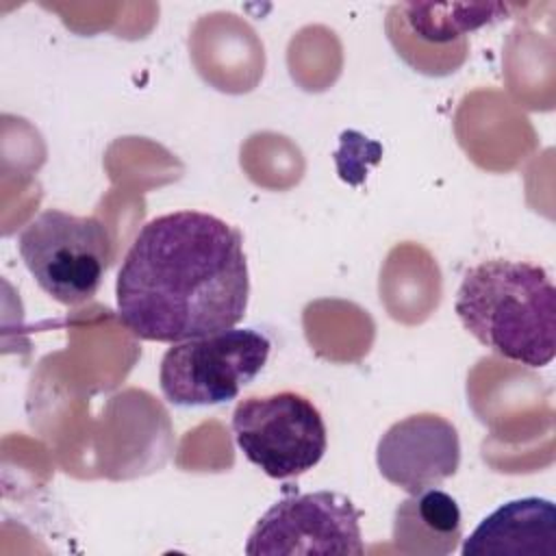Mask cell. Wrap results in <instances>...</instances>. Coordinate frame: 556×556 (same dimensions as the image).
<instances>
[{
  "instance_id": "8992f818",
  "label": "cell",
  "mask_w": 556,
  "mask_h": 556,
  "mask_svg": "<svg viewBox=\"0 0 556 556\" xmlns=\"http://www.w3.org/2000/svg\"><path fill=\"white\" fill-rule=\"evenodd\" d=\"M361 510L341 493L315 491L276 502L256 521L245 554H348L363 556Z\"/></svg>"
},
{
  "instance_id": "52a82bcc",
  "label": "cell",
  "mask_w": 556,
  "mask_h": 556,
  "mask_svg": "<svg viewBox=\"0 0 556 556\" xmlns=\"http://www.w3.org/2000/svg\"><path fill=\"white\" fill-rule=\"evenodd\" d=\"M508 13L497 2H402L387 15V35L395 52L419 74L447 76L456 72L467 54V35Z\"/></svg>"
},
{
  "instance_id": "ba28073f",
  "label": "cell",
  "mask_w": 556,
  "mask_h": 556,
  "mask_svg": "<svg viewBox=\"0 0 556 556\" xmlns=\"http://www.w3.org/2000/svg\"><path fill=\"white\" fill-rule=\"evenodd\" d=\"M376 465L384 480L408 495L439 486L460 465L458 430L434 413L408 415L380 437Z\"/></svg>"
},
{
  "instance_id": "277c9868",
  "label": "cell",
  "mask_w": 556,
  "mask_h": 556,
  "mask_svg": "<svg viewBox=\"0 0 556 556\" xmlns=\"http://www.w3.org/2000/svg\"><path fill=\"white\" fill-rule=\"evenodd\" d=\"M269 339L254 328H228L172 343L161 358L159 384L174 406L230 402L269 358Z\"/></svg>"
},
{
  "instance_id": "3957f363",
  "label": "cell",
  "mask_w": 556,
  "mask_h": 556,
  "mask_svg": "<svg viewBox=\"0 0 556 556\" xmlns=\"http://www.w3.org/2000/svg\"><path fill=\"white\" fill-rule=\"evenodd\" d=\"M17 250L52 300L65 306L89 302L113 261V241L106 226L89 215L46 208L17 237Z\"/></svg>"
},
{
  "instance_id": "5b68a950",
  "label": "cell",
  "mask_w": 556,
  "mask_h": 556,
  "mask_svg": "<svg viewBox=\"0 0 556 556\" xmlns=\"http://www.w3.org/2000/svg\"><path fill=\"white\" fill-rule=\"evenodd\" d=\"M232 434L243 456L276 480L313 469L328 447L319 408L295 391L241 400L232 413Z\"/></svg>"
},
{
  "instance_id": "6da1fadb",
  "label": "cell",
  "mask_w": 556,
  "mask_h": 556,
  "mask_svg": "<svg viewBox=\"0 0 556 556\" xmlns=\"http://www.w3.org/2000/svg\"><path fill=\"white\" fill-rule=\"evenodd\" d=\"M241 232L202 211L141 226L115 280L119 321L139 339L180 343L235 328L248 308Z\"/></svg>"
},
{
  "instance_id": "30bf717a",
  "label": "cell",
  "mask_w": 556,
  "mask_h": 556,
  "mask_svg": "<svg viewBox=\"0 0 556 556\" xmlns=\"http://www.w3.org/2000/svg\"><path fill=\"white\" fill-rule=\"evenodd\" d=\"M456 500L432 486L406 497L393 515V543L408 556H447L460 541Z\"/></svg>"
},
{
  "instance_id": "7a4b0ae2",
  "label": "cell",
  "mask_w": 556,
  "mask_h": 556,
  "mask_svg": "<svg viewBox=\"0 0 556 556\" xmlns=\"http://www.w3.org/2000/svg\"><path fill=\"white\" fill-rule=\"evenodd\" d=\"M454 311L469 334L497 356L545 367L556 354V289L528 261L491 258L465 271Z\"/></svg>"
},
{
  "instance_id": "9c48e42d",
  "label": "cell",
  "mask_w": 556,
  "mask_h": 556,
  "mask_svg": "<svg viewBox=\"0 0 556 556\" xmlns=\"http://www.w3.org/2000/svg\"><path fill=\"white\" fill-rule=\"evenodd\" d=\"M463 556H556V506L521 497L486 515L463 541Z\"/></svg>"
}]
</instances>
